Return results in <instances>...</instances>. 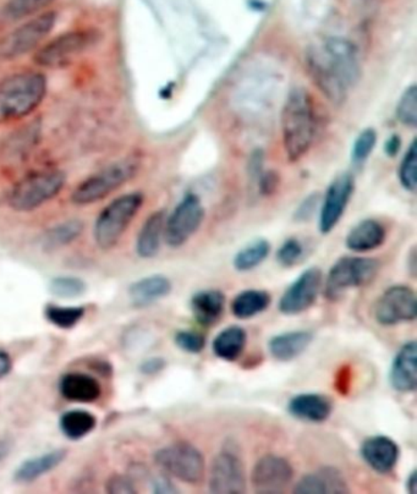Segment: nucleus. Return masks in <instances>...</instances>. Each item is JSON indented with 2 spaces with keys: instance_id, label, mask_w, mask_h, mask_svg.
Listing matches in <instances>:
<instances>
[{
  "instance_id": "obj_1",
  "label": "nucleus",
  "mask_w": 417,
  "mask_h": 494,
  "mask_svg": "<svg viewBox=\"0 0 417 494\" xmlns=\"http://www.w3.org/2000/svg\"><path fill=\"white\" fill-rule=\"evenodd\" d=\"M306 68L314 85L337 105L346 102L347 91L357 84L362 75L355 46L349 39L340 38H330L320 47L309 49Z\"/></svg>"
},
{
  "instance_id": "obj_2",
  "label": "nucleus",
  "mask_w": 417,
  "mask_h": 494,
  "mask_svg": "<svg viewBox=\"0 0 417 494\" xmlns=\"http://www.w3.org/2000/svg\"><path fill=\"white\" fill-rule=\"evenodd\" d=\"M284 149L290 162H296L313 147L317 134V114L313 96L296 88L288 96L281 113Z\"/></svg>"
},
{
  "instance_id": "obj_3",
  "label": "nucleus",
  "mask_w": 417,
  "mask_h": 494,
  "mask_svg": "<svg viewBox=\"0 0 417 494\" xmlns=\"http://www.w3.org/2000/svg\"><path fill=\"white\" fill-rule=\"evenodd\" d=\"M47 79L38 71L18 72L0 81V125L26 118L47 95Z\"/></svg>"
},
{
  "instance_id": "obj_4",
  "label": "nucleus",
  "mask_w": 417,
  "mask_h": 494,
  "mask_svg": "<svg viewBox=\"0 0 417 494\" xmlns=\"http://www.w3.org/2000/svg\"><path fill=\"white\" fill-rule=\"evenodd\" d=\"M144 205V195L140 192L122 195L115 198L102 210L96 220L94 238L96 245L102 250L117 247L122 235L137 217Z\"/></svg>"
},
{
  "instance_id": "obj_5",
  "label": "nucleus",
  "mask_w": 417,
  "mask_h": 494,
  "mask_svg": "<svg viewBox=\"0 0 417 494\" xmlns=\"http://www.w3.org/2000/svg\"><path fill=\"white\" fill-rule=\"evenodd\" d=\"M379 261L372 257L339 258L327 275L324 297L333 303L339 301L347 291L372 283L379 275Z\"/></svg>"
},
{
  "instance_id": "obj_6",
  "label": "nucleus",
  "mask_w": 417,
  "mask_h": 494,
  "mask_svg": "<svg viewBox=\"0 0 417 494\" xmlns=\"http://www.w3.org/2000/svg\"><path fill=\"white\" fill-rule=\"evenodd\" d=\"M66 175L59 169L36 172L20 180L10 192L8 202L16 212H31L47 204L65 187Z\"/></svg>"
},
{
  "instance_id": "obj_7",
  "label": "nucleus",
  "mask_w": 417,
  "mask_h": 494,
  "mask_svg": "<svg viewBox=\"0 0 417 494\" xmlns=\"http://www.w3.org/2000/svg\"><path fill=\"white\" fill-rule=\"evenodd\" d=\"M138 171V162L135 158L122 159L108 165L76 187L71 195L72 204L88 205L104 200L135 178Z\"/></svg>"
},
{
  "instance_id": "obj_8",
  "label": "nucleus",
  "mask_w": 417,
  "mask_h": 494,
  "mask_svg": "<svg viewBox=\"0 0 417 494\" xmlns=\"http://www.w3.org/2000/svg\"><path fill=\"white\" fill-rule=\"evenodd\" d=\"M155 465L188 485H198L204 476V456L194 444L175 442L161 448L154 456Z\"/></svg>"
},
{
  "instance_id": "obj_9",
  "label": "nucleus",
  "mask_w": 417,
  "mask_h": 494,
  "mask_svg": "<svg viewBox=\"0 0 417 494\" xmlns=\"http://www.w3.org/2000/svg\"><path fill=\"white\" fill-rule=\"evenodd\" d=\"M98 39L96 29H74L63 33L38 49L35 63L42 68H62L95 46Z\"/></svg>"
},
{
  "instance_id": "obj_10",
  "label": "nucleus",
  "mask_w": 417,
  "mask_h": 494,
  "mask_svg": "<svg viewBox=\"0 0 417 494\" xmlns=\"http://www.w3.org/2000/svg\"><path fill=\"white\" fill-rule=\"evenodd\" d=\"M55 22V13L47 12L13 29L0 39V58L14 61L35 51L48 38L49 33L54 29Z\"/></svg>"
},
{
  "instance_id": "obj_11",
  "label": "nucleus",
  "mask_w": 417,
  "mask_h": 494,
  "mask_svg": "<svg viewBox=\"0 0 417 494\" xmlns=\"http://www.w3.org/2000/svg\"><path fill=\"white\" fill-rule=\"evenodd\" d=\"M373 316L379 326L393 327L410 323L417 318L415 291L408 285L396 284L388 288L377 300Z\"/></svg>"
},
{
  "instance_id": "obj_12",
  "label": "nucleus",
  "mask_w": 417,
  "mask_h": 494,
  "mask_svg": "<svg viewBox=\"0 0 417 494\" xmlns=\"http://www.w3.org/2000/svg\"><path fill=\"white\" fill-rule=\"evenodd\" d=\"M204 218V205L196 195H187L165 220L164 239L171 247H180L196 234Z\"/></svg>"
},
{
  "instance_id": "obj_13",
  "label": "nucleus",
  "mask_w": 417,
  "mask_h": 494,
  "mask_svg": "<svg viewBox=\"0 0 417 494\" xmlns=\"http://www.w3.org/2000/svg\"><path fill=\"white\" fill-rule=\"evenodd\" d=\"M322 280V271L320 268H307L281 295L278 303L279 313L284 316H297L306 313L316 303Z\"/></svg>"
},
{
  "instance_id": "obj_14",
  "label": "nucleus",
  "mask_w": 417,
  "mask_h": 494,
  "mask_svg": "<svg viewBox=\"0 0 417 494\" xmlns=\"http://www.w3.org/2000/svg\"><path fill=\"white\" fill-rule=\"evenodd\" d=\"M208 487L213 494H241L246 490L244 464L237 453L224 449L214 457Z\"/></svg>"
},
{
  "instance_id": "obj_15",
  "label": "nucleus",
  "mask_w": 417,
  "mask_h": 494,
  "mask_svg": "<svg viewBox=\"0 0 417 494\" xmlns=\"http://www.w3.org/2000/svg\"><path fill=\"white\" fill-rule=\"evenodd\" d=\"M294 479V469L286 457L267 454L254 464L251 483L260 494L283 493Z\"/></svg>"
},
{
  "instance_id": "obj_16",
  "label": "nucleus",
  "mask_w": 417,
  "mask_h": 494,
  "mask_svg": "<svg viewBox=\"0 0 417 494\" xmlns=\"http://www.w3.org/2000/svg\"><path fill=\"white\" fill-rule=\"evenodd\" d=\"M355 182L352 175L344 173L334 179L324 197L320 214V230L329 234L342 220L350 198L353 197Z\"/></svg>"
},
{
  "instance_id": "obj_17",
  "label": "nucleus",
  "mask_w": 417,
  "mask_h": 494,
  "mask_svg": "<svg viewBox=\"0 0 417 494\" xmlns=\"http://www.w3.org/2000/svg\"><path fill=\"white\" fill-rule=\"evenodd\" d=\"M360 454L363 462L379 475L393 473L399 463L400 447L390 437L372 436L363 440Z\"/></svg>"
},
{
  "instance_id": "obj_18",
  "label": "nucleus",
  "mask_w": 417,
  "mask_h": 494,
  "mask_svg": "<svg viewBox=\"0 0 417 494\" xmlns=\"http://www.w3.org/2000/svg\"><path fill=\"white\" fill-rule=\"evenodd\" d=\"M389 382L396 392L415 393L417 389V344L406 341L394 356L389 371Z\"/></svg>"
},
{
  "instance_id": "obj_19",
  "label": "nucleus",
  "mask_w": 417,
  "mask_h": 494,
  "mask_svg": "<svg viewBox=\"0 0 417 494\" xmlns=\"http://www.w3.org/2000/svg\"><path fill=\"white\" fill-rule=\"evenodd\" d=\"M346 477L336 467H321L306 473L294 487L296 494H346L349 493Z\"/></svg>"
},
{
  "instance_id": "obj_20",
  "label": "nucleus",
  "mask_w": 417,
  "mask_h": 494,
  "mask_svg": "<svg viewBox=\"0 0 417 494\" xmlns=\"http://www.w3.org/2000/svg\"><path fill=\"white\" fill-rule=\"evenodd\" d=\"M288 413L294 419L309 423H323L333 413V403L320 393L296 394L288 401Z\"/></svg>"
},
{
  "instance_id": "obj_21",
  "label": "nucleus",
  "mask_w": 417,
  "mask_h": 494,
  "mask_svg": "<svg viewBox=\"0 0 417 494\" xmlns=\"http://www.w3.org/2000/svg\"><path fill=\"white\" fill-rule=\"evenodd\" d=\"M59 394L72 403H96L102 397V386L97 378L89 373H68L58 382Z\"/></svg>"
},
{
  "instance_id": "obj_22",
  "label": "nucleus",
  "mask_w": 417,
  "mask_h": 494,
  "mask_svg": "<svg viewBox=\"0 0 417 494\" xmlns=\"http://www.w3.org/2000/svg\"><path fill=\"white\" fill-rule=\"evenodd\" d=\"M173 289L171 280L163 274H151L134 281L129 287V300L132 306L146 308L163 300Z\"/></svg>"
},
{
  "instance_id": "obj_23",
  "label": "nucleus",
  "mask_w": 417,
  "mask_h": 494,
  "mask_svg": "<svg viewBox=\"0 0 417 494\" xmlns=\"http://www.w3.org/2000/svg\"><path fill=\"white\" fill-rule=\"evenodd\" d=\"M313 340V334L309 331H284L271 338L268 351L274 360L290 363L305 353Z\"/></svg>"
},
{
  "instance_id": "obj_24",
  "label": "nucleus",
  "mask_w": 417,
  "mask_h": 494,
  "mask_svg": "<svg viewBox=\"0 0 417 494\" xmlns=\"http://www.w3.org/2000/svg\"><path fill=\"white\" fill-rule=\"evenodd\" d=\"M227 298L223 291L200 290L190 298V310L195 321L202 327H212L223 317Z\"/></svg>"
},
{
  "instance_id": "obj_25",
  "label": "nucleus",
  "mask_w": 417,
  "mask_h": 494,
  "mask_svg": "<svg viewBox=\"0 0 417 494\" xmlns=\"http://www.w3.org/2000/svg\"><path fill=\"white\" fill-rule=\"evenodd\" d=\"M68 456L65 449H54L41 456L29 457L15 469L14 480L20 483L35 482L62 465Z\"/></svg>"
},
{
  "instance_id": "obj_26",
  "label": "nucleus",
  "mask_w": 417,
  "mask_h": 494,
  "mask_svg": "<svg viewBox=\"0 0 417 494\" xmlns=\"http://www.w3.org/2000/svg\"><path fill=\"white\" fill-rule=\"evenodd\" d=\"M386 228L375 220L360 222L346 235V245L350 251L365 254L385 244Z\"/></svg>"
},
{
  "instance_id": "obj_27",
  "label": "nucleus",
  "mask_w": 417,
  "mask_h": 494,
  "mask_svg": "<svg viewBox=\"0 0 417 494\" xmlns=\"http://www.w3.org/2000/svg\"><path fill=\"white\" fill-rule=\"evenodd\" d=\"M165 214L163 211L154 212L146 220L138 235L137 254L138 257L148 260L157 256L161 250L162 239L164 238Z\"/></svg>"
},
{
  "instance_id": "obj_28",
  "label": "nucleus",
  "mask_w": 417,
  "mask_h": 494,
  "mask_svg": "<svg viewBox=\"0 0 417 494\" xmlns=\"http://www.w3.org/2000/svg\"><path fill=\"white\" fill-rule=\"evenodd\" d=\"M247 346V331L241 326H229L220 331L212 341V350L218 359L235 363Z\"/></svg>"
},
{
  "instance_id": "obj_29",
  "label": "nucleus",
  "mask_w": 417,
  "mask_h": 494,
  "mask_svg": "<svg viewBox=\"0 0 417 494\" xmlns=\"http://www.w3.org/2000/svg\"><path fill=\"white\" fill-rule=\"evenodd\" d=\"M271 303H272V297L266 290L240 291L231 301V314L238 320H251L263 314L271 306Z\"/></svg>"
},
{
  "instance_id": "obj_30",
  "label": "nucleus",
  "mask_w": 417,
  "mask_h": 494,
  "mask_svg": "<svg viewBox=\"0 0 417 494\" xmlns=\"http://www.w3.org/2000/svg\"><path fill=\"white\" fill-rule=\"evenodd\" d=\"M58 426L65 439L78 442L94 432L97 417L84 409L68 410L59 417Z\"/></svg>"
},
{
  "instance_id": "obj_31",
  "label": "nucleus",
  "mask_w": 417,
  "mask_h": 494,
  "mask_svg": "<svg viewBox=\"0 0 417 494\" xmlns=\"http://www.w3.org/2000/svg\"><path fill=\"white\" fill-rule=\"evenodd\" d=\"M271 245L264 239H257L241 248L234 256L233 266L240 273L254 271L270 256Z\"/></svg>"
},
{
  "instance_id": "obj_32",
  "label": "nucleus",
  "mask_w": 417,
  "mask_h": 494,
  "mask_svg": "<svg viewBox=\"0 0 417 494\" xmlns=\"http://www.w3.org/2000/svg\"><path fill=\"white\" fill-rule=\"evenodd\" d=\"M82 231H84V223L78 220H71L55 225V227L49 229L43 237V247L46 250L53 251L56 248L68 247V245L74 243L76 239L81 237Z\"/></svg>"
},
{
  "instance_id": "obj_33",
  "label": "nucleus",
  "mask_w": 417,
  "mask_h": 494,
  "mask_svg": "<svg viewBox=\"0 0 417 494\" xmlns=\"http://www.w3.org/2000/svg\"><path fill=\"white\" fill-rule=\"evenodd\" d=\"M46 320L59 330H72L78 326L86 314L85 306H62V305L48 304L45 310Z\"/></svg>"
},
{
  "instance_id": "obj_34",
  "label": "nucleus",
  "mask_w": 417,
  "mask_h": 494,
  "mask_svg": "<svg viewBox=\"0 0 417 494\" xmlns=\"http://www.w3.org/2000/svg\"><path fill=\"white\" fill-rule=\"evenodd\" d=\"M54 0H8L0 12L3 21L15 22L38 14Z\"/></svg>"
},
{
  "instance_id": "obj_35",
  "label": "nucleus",
  "mask_w": 417,
  "mask_h": 494,
  "mask_svg": "<svg viewBox=\"0 0 417 494\" xmlns=\"http://www.w3.org/2000/svg\"><path fill=\"white\" fill-rule=\"evenodd\" d=\"M49 293L59 298H78L88 291V283L74 275H59L54 277L48 285Z\"/></svg>"
},
{
  "instance_id": "obj_36",
  "label": "nucleus",
  "mask_w": 417,
  "mask_h": 494,
  "mask_svg": "<svg viewBox=\"0 0 417 494\" xmlns=\"http://www.w3.org/2000/svg\"><path fill=\"white\" fill-rule=\"evenodd\" d=\"M399 180L402 187L410 192L417 188V142L413 140L404 155L399 168Z\"/></svg>"
},
{
  "instance_id": "obj_37",
  "label": "nucleus",
  "mask_w": 417,
  "mask_h": 494,
  "mask_svg": "<svg viewBox=\"0 0 417 494\" xmlns=\"http://www.w3.org/2000/svg\"><path fill=\"white\" fill-rule=\"evenodd\" d=\"M396 117L402 124L409 128H416L417 125V88L410 86L405 89L396 105Z\"/></svg>"
},
{
  "instance_id": "obj_38",
  "label": "nucleus",
  "mask_w": 417,
  "mask_h": 494,
  "mask_svg": "<svg viewBox=\"0 0 417 494\" xmlns=\"http://www.w3.org/2000/svg\"><path fill=\"white\" fill-rule=\"evenodd\" d=\"M174 343L184 353L198 355L206 347V337L196 331H178L174 336Z\"/></svg>"
},
{
  "instance_id": "obj_39",
  "label": "nucleus",
  "mask_w": 417,
  "mask_h": 494,
  "mask_svg": "<svg viewBox=\"0 0 417 494\" xmlns=\"http://www.w3.org/2000/svg\"><path fill=\"white\" fill-rule=\"evenodd\" d=\"M377 144V134L373 129L367 128L360 132L353 146V162L356 164H362L370 157Z\"/></svg>"
},
{
  "instance_id": "obj_40",
  "label": "nucleus",
  "mask_w": 417,
  "mask_h": 494,
  "mask_svg": "<svg viewBox=\"0 0 417 494\" xmlns=\"http://www.w3.org/2000/svg\"><path fill=\"white\" fill-rule=\"evenodd\" d=\"M304 256V247L296 238L288 239L283 245L278 248L276 258L278 264L284 268L296 266Z\"/></svg>"
},
{
  "instance_id": "obj_41",
  "label": "nucleus",
  "mask_w": 417,
  "mask_h": 494,
  "mask_svg": "<svg viewBox=\"0 0 417 494\" xmlns=\"http://www.w3.org/2000/svg\"><path fill=\"white\" fill-rule=\"evenodd\" d=\"M105 492L111 494H134L137 493L134 481L124 475H115L108 479L105 483Z\"/></svg>"
},
{
  "instance_id": "obj_42",
  "label": "nucleus",
  "mask_w": 417,
  "mask_h": 494,
  "mask_svg": "<svg viewBox=\"0 0 417 494\" xmlns=\"http://www.w3.org/2000/svg\"><path fill=\"white\" fill-rule=\"evenodd\" d=\"M165 367H167V361L163 357L154 356L142 361L138 370L145 376H155V374L163 373Z\"/></svg>"
},
{
  "instance_id": "obj_43",
  "label": "nucleus",
  "mask_w": 417,
  "mask_h": 494,
  "mask_svg": "<svg viewBox=\"0 0 417 494\" xmlns=\"http://www.w3.org/2000/svg\"><path fill=\"white\" fill-rule=\"evenodd\" d=\"M152 492L157 494L178 493L177 487L173 485L167 476H158L152 480Z\"/></svg>"
},
{
  "instance_id": "obj_44",
  "label": "nucleus",
  "mask_w": 417,
  "mask_h": 494,
  "mask_svg": "<svg viewBox=\"0 0 417 494\" xmlns=\"http://www.w3.org/2000/svg\"><path fill=\"white\" fill-rule=\"evenodd\" d=\"M278 184H279L278 175L273 173V172H267L266 174H263L260 177V191L263 195H266V197L272 195L277 190Z\"/></svg>"
},
{
  "instance_id": "obj_45",
  "label": "nucleus",
  "mask_w": 417,
  "mask_h": 494,
  "mask_svg": "<svg viewBox=\"0 0 417 494\" xmlns=\"http://www.w3.org/2000/svg\"><path fill=\"white\" fill-rule=\"evenodd\" d=\"M317 200L316 197H311L307 198L303 205H300L296 214V220L299 222H305L309 220L313 215L314 208H316Z\"/></svg>"
},
{
  "instance_id": "obj_46",
  "label": "nucleus",
  "mask_w": 417,
  "mask_h": 494,
  "mask_svg": "<svg viewBox=\"0 0 417 494\" xmlns=\"http://www.w3.org/2000/svg\"><path fill=\"white\" fill-rule=\"evenodd\" d=\"M13 371V359L9 353L0 349V380L9 376Z\"/></svg>"
},
{
  "instance_id": "obj_47",
  "label": "nucleus",
  "mask_w": 417,
  "mask_h": 494,
  "mask_svg": "<svg viewBox=\"0 0 417 494\" xmlns=\"http://www.w3.org/2000/svg\"><path fill=\"white\" fill-rule=\"evenodd\" d=\"M400 146H402V140H400L399 135H392L386 141L385 152L389 157H396L398 155Z\"/></svg>"
},
{
  "instance_id": "obj_48",
  "label": "nucleus",
  "mask_w": 417,
  "mask_h": 494,
  "mask_svg": "<svg viewBox=\"0 0 417 494\" xmlns=\"http://www.w3.org/2000/svg\"><path fill=\"white\" fill-rule=\"evenodd\" d=\"M406 490L410 494H415L417 492V473L416 470H413L406 479Z\"/></svg>"
},
{
  "instance_id": "obj_49",
  "label": "nucleus",
  "mask_w": 417,
  "mask_h": 494,
  "mask_svg": "<svg viewBox=\"0 0 417 494\" xmlns=\"http://www.w3.org/2000/svg\"><path fill=\"white\" fill-rule=\"evenodd\" d=\"M417 261H416V248L413 247V250L410 251L409 258H408V271L409 273L413 275V277H416V268H417Z\"/></svg>"
},
{
  "instance_id": "obj_50",
  "label": "nucleus",
  "mask_w": 417,
  "mask_h": 494,
  "mask_svg": "<svg viewBox=\"0 0 417 494\" xmlns=\"http://www.w3.org/2000/svg\"><path fill=\"white\" fill-rule=\"evenodd\" d=\"M10 452H12L10 443L6 442V440H0V462H3L8 456Z\"/></svg>"
}]
</instances>
